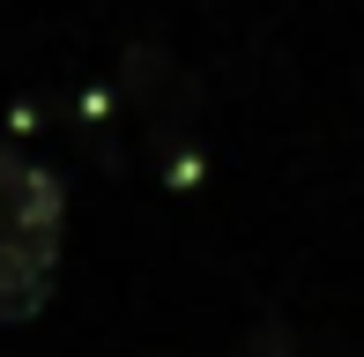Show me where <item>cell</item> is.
<instances>
[{"label":"cell","mask_w":364,"mask_h":357,"mask_svg":"<svg viewBox=\"0 0 364 357\" xmlns=\"http://www.w3.org/2000/svg\"><path fill=\"white\" fill-rule=\"evenodd\" d=\"M60 231H68L60 178L23 149H0V320L45 313L60 275Z\"/></svg>","instance_id":"6da1fadb"}]
</instances>
